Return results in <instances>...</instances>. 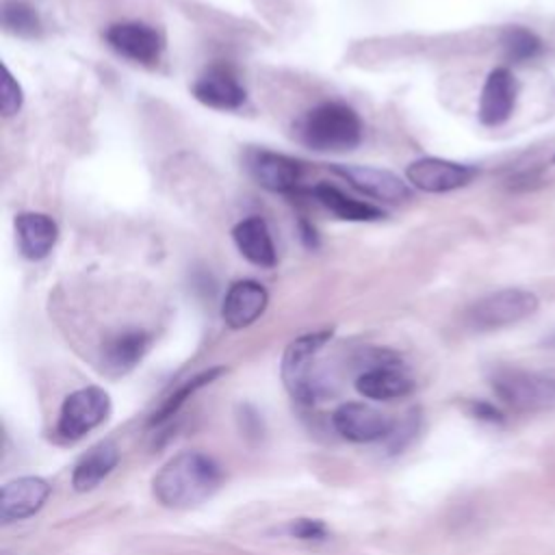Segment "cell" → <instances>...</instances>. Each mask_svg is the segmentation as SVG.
<instances>
[{
	"instance_id": "obj_1",
	"label": "cell",
	"mask_w": 555,
	"mask_h": 555,
	"mask_svg": "<svg viewBox=\"0 0 555 555\" xmlns=\"http://www.w3.org/2000/svg\"><path fill=\"white\" fill-rule=\"evenodd\" d=\"M219 483L221 468L212 457L199 451H182L154 475L152 490L165 507L184 509L210 499Z\"/></svg>"
},
{
	"instance_id": "obj_2",
	"label": "cell",
	"mask_w": 555,
	"mask_h": 555,
	"mask_svg": "<svg viewBox=\"0 0 555 555\" xmlns=\"http://www.w3.org/2000/svg\"><path fill=\"white\" fill-rule=\"evenodd\" d=\"M299 139L317 152H347L362 139L358 113L343 102H323L299 121Z\"/></svg>"
},
{
	"instance_id": "obj_3",
	"label": "cell",
	"mask_w": 555,
	"mask_h": 555,
	"mask_svg": "<svg viewBox=\"0 0 555 555\" xmlns=\"http://www.w3.org/2000/svg\"><path fill=\"white\" fill-rule=\"evenodd\" d=\"M496 397L518 412L555 410V369L525 371V369H496L490 377Z\"/></svg>"
},
{
	"instance_id": "obj_4",
	"label": "cell",
	"mask_w": 555,
	"mask_h": 555,
	"mask_svg": "<svg viewBox=\"0 0 555 555\" xmlns=\"http://www.w3.org/2000/svg\"><path fill=\"white\" fill-rule=\"evenodd\" d=\"M332 338V332H310L288 343L282 356V379L291 397L299 403H314L323 395V382L317 373V356Z\"/></svg>"
},
{
	"instance_id": "obj_5",
	"label": "cell",
	"mask_w": 555,
	"mask_h": 555,
	"mask_svg": "<svg viewBox=\"0 0 555 555\" xmlns=\"http://www.w3.org/2000/svg\"><path fill=\"white\" fill-rule=\"evenodd\" d=\"M538 310V297L525 288H501L473 301L464 321L475 332H490L514 325Z\"/></svg>"
},
{
	"instance_id": "obj_6",
	"label": "cell",
	"mask_w": 555,
	"mask_h": 555,
	"mask_svg": "<svg viewBox=\"0 0 555 555\" xmlns=\"http://www.w3.org/2000/svg\"><path fill=\"white\" fill-rule=\"evenodd\" d=\"M111 412L108 395L98 386H87L72 392L59 412L56 431L65 440H78L95 429Z\"/></svg>"
},
{
	"instance_id": "obj_7",
	"label": "cell",
	"mask_w": 555,
	"mask_h": 555,
	"mask_svg": "<svg viewBox=\"0 0 555 555\" xmlns=\"http://www.w3.org/2000/svg\"><path fill=\"white\" fill-rule=\"evenodd\" d=\"M477 169L464 163L423 156L408 165V182L425 193H447L466 186L475 178Z\"/></svg>"
},
{
	"instance_id": "obj_8",
	"label": "cell",
	"mask_w": 555,
	"mask_h": 555,
	"mask_svg": "<svg viewBox=\"0 0 555 555\" xmlns=\"http://www.w3.org/2000/svg\"><path fill=\"white\" fill-rule=\"evenodd\" d=\"M332 425L343 438H347L351 442L382 440L395 427V423L388 414H384L382 410H377L373 405L358 403V401L338 405L332 414Z\"/></svg>"
},
{
	"instance_id": "obj_9",
	"label": "cell",
	"mask_w": 555,
	"mask_h": 555,
	"mask_svg": "<svg viewBox=\"0 0 555 555\" xmlns=\"http://www.w3.org/2000/svg\"><path fill=\"white\" fill-rule=\"evenodd\" d=\"M193 95L197 102L217 111H236L247 98L236 72L221 63L204 69V74L193 82Z\"/></svg>"
},
{
	"instance_id": "obj_10",
	"label": "cell",
	"mask_w": 555,
	"mask_h": 555,
	"mask_svg": "<svg viewBox=\"0 0 555 555\" xmlns=\"http://www.w3.org/2000/svg\"><path fill=\"white\" fill-rule=\"evenodd\" d=\"M106 41L108 46L130 59V61H137V63H143V65H150L154 61H158L160 52H163V39L160 35L143 24V22H119V24H113L108 30H106Z\"/></svg>"
},
{
	"instance_id": "obj_11",
	"label": "cell",
	"mask_w": 555,
	"mask_h": 555,
	"mask_svg": "<svg viewBox=\"0 0 555 555\" xmlns=\"http://www.w3.org/2000/svg\"><path fill=\"white\" fill-rule=\"evenodd\" d=\"M50 496V483L41 477H17L0 490V518L4 525L37 514Z\"/></svg>"
},
{
	"instance_id": "obj_12",
	"label": "cell",
	"mask_w": 555,
	"mask_h": 555,
	"mask_svg": "<svg viewBox=\"0 0 555 555\" xmlns=\"http://www.w3.org/2000/svg\"><path fill=\"white\" fill-rule=\"evenodd\" d=\"M247 169L260 186L273 193H291L301 180V165L295 158L269 150L249 152Z\"/></svg>"
},
{
	"instance_id": "obj_13",
	"label": "cell",
	"mask_w": 555,
	"mask_h": 555,
	"mask_svg": "<svg viewBox=\"0 0 555 555\" xmlns=\"http://www.w3.org/2000/svg\"><path fill=\"white\" fill-rule=\"evenodd\" d=\"M518 82L507 67H496L488 74L479 95V121L483 126H501L509 119L516 106Z\"/></svg>"
},
{
	"instance_id": "obj_14",
	"label": "cell",
	"mask_w": 555,
	"mask_h": 555,
	"mask_svg": "<svg viewBox=\"0 0 555 555\" xmlns=\"http://www.w3.org/2000/svg\"><path fill=\"white\" fill-rule=\"evenodd\" d=\"M356 388L362 397H369L375 401H390V399L410 395L414 388V382L403 369H399L395 358H384L375 362V366L358 375Z\"/></svg>"
},
{
	"instance_id": "obj_15",
	"label": "cell",
	"mask_w": 555,
	"mask_h": 555,
	"mask_svg": "<svg viewBox=\"0 0 555 555\" xmlns=\"http://www.w3.org/2000/svg\"><path fill=\"white\" fill-rule=\"evenodd\" d=\"M269 295L264 286L256 280L234 282L221 304V317L232 330H243L251 325L267 308Z\"/></svg>"
},
{
	"instance_id": "obj_16",
	"label": "cell",
	"mask_w": 555,
	"mask_h": 555,
	"mask_svg": "<svg viewBox=\"0 0 555 555\" xmlns=\"http://www.w3.org/2000/svg\"><path fill=\"white\" fill-rule=\"evenodd\" d=\"M334 171L349 180L358 191L382 199V202H403L410 197V186L392 171L366 165H336Z\"/></svg>"
},
{
	"instance_id": "obj_17",
	"label": "cell",
	"mask_w": 555,
	"mask_h": 555,
	"mask_svg": "<svg viewBox=\"0 0 555 555\" xmlns=\"http://www.w3.org/2000/svg\"><path fill=\"white\" fill-rule=\"evenodd\" d=\"M17 245L24 258L41 260L46 258L59 238L56 221L43 212H20L15 217Z\"/></svg>"
},
{
	"instance_id": "obj_18",
	"label": "cell",
	"mask_w": 555,
	"mask_h": 555,
	"mask_svg": "<svg viewBox=\"0 0 555 555\" xmlns=\"http://www.w3.org/2000/svg\"><path fill=\"white\" fill-rule=\"evenodd\" d=\"M232 238L236 249L245 260H249L256 267L271 269L278 262V251L271 238V232L260 217H247L238 221L232 230Z\"/></svg>"
},
{
	"instance_id": "obj_19",
	"label": "cell",
	"mask_w": 555,
	"mask_h": 555,
	"mask_svg": "<svg viewBox=\"0 0 555 555\" xmlns=\"http://www.w3.org/2000/svg\"><path fill=\"white\" fill-rule=\"evenodd\" d=\"M117 462H119L117 444L111 442V440L98 442L76 464L74 475H72V486L78 492L93 490L117 466Z\"/></svg>"
},
{
	"instance_id": "obj_20",
	"label": "cell",
	"mask_w": 555,
	"mask_h": 555,
	"mask_svg": "<svg viewBox=\"0 0 555 555\" xmlns=\"http://www.w3.org/2000/svg\"><path fill=\"white\" fill-rule=\"evenodd\" d=\"M312 193L338 219H345V221H377V219L384 217V210H379L377 206L353 199V197H349L347 193H343L340 189H336L327 182L317 184L312 189Z\"/></svg>"
},
{
	"instance_id": "obj_21",
	"label": "cell",
	"mask_w": 555,
	"mask_h": 555,
	"mask_svg": "<svg viewBox=\"0 0 555 555\" xmlns=\"http://www.w3.org/2000/svg\"><path fill=\"white\" fill-rule=\"evenodd\" d=\"M150 347V334L143 330H128L115 336L104 347V366L113 373H126L141 362Z\"/></svg>"
},
{
	"instance_id": "obj_22",
	"label": "cell",
	"mask_w": 555,
	"mask_h": 555,
	"mask_svg": "<svg viewBox=\"0 0 555 555\" xmlns=\"http://www.w3.org/2000/svg\"><path fill=\"white\" fill-rule=\"evenodd\" d=\"M2 26L7 33L24 39H35L41 35V20L26 2H7L2 9Z\"/></svg>"
},
{
	"instance_id": "obj_23",
	"label": "cell",
	"mask_w": 555,
	"mask_h": 555,
	"mask_svg": "<svg viewBox=\"0 0 555 555\" xmlns=\"http://www.w3.org/2000/svg\"><path fill=\"white\" fill-rule=\"evenodd\" d=\"M501 46H503L505 59L512 61V63L531 61L542 50V41L535 37V33H531L522 26L505 28L503 35H501Z\"/></svg>"
},
{
	"instance_id": "obj_24",
	"label": "cell",
	"mask_w": 555,
	"mask_h": 555,
	"mask_svg": "<svg viewBox=\"0 0 555 555\" xmlns=\"http://www.w3.org/2000/svg\"><path fill=\"white\" fill-rule=\"evenodd\" d=\"M221 373H223V369H221V366H215V369H208V371H204V373L195 375L193 379H189L184 386H180L173 395H169V397L165 399V403L158 408V412H154L152 423H160V421L171 418V416L182 408V403H184V401H186L195 390H199L202 386L210 384V382H212V379H217Z\"/></svg>"
},
{
	"instance_id": "obj_25",
	"label": "cell",
	"mask_w": 555,
	"mask_h": 555,
	"mask_svg": "<svg viewBox=\"0 0 555 555\" xmlns=\"http://www.w3.org/2000/svg\"><path fill=\"white\" fill-rule=\"evenodd\" d=\"M0 108L4 117L15 115L22 104H24V91L20 87V82L13 78V74L9 72V67H2V89H0Z\"/></svg>"
},
{
	"instance_id": "obj_26",
	"label": "cell",
	"mask_w": 555,
	"mask_h": 555,
	"mask_svg": "<svg viewBox=\"0 0 555 555\" xmlns=\"http://www.w3.org/2000/svg\"><path fill=\"white\" fill-rule=\"evenodd\" d=\"M286 531L291 538H297V540H325V535H327V527L314 518L291 520Z\"/></svg>"
},
{
	"instance_id": "obj_27",
	"label": "cell",
	"mask_w": 555,
	"mask_h": 555,
	"mask_svg": "<svg viewBox=\"0 0 555 555\" xmlns=\"http://www.w3.org/2000/svg\"><path fill=\"white\" fill-rule=\"evenodd\" d=\"M470 414L475 418L488 421V423H501L503 421V414L492 403H486V401H473L470 403Z\"/></svg>"
},
{
	"instance_id": "obj_28",
	"label": "cell",
	"mask_w": 555,
	"mask_h": 555,
	"mask_svg": "<svg viewBox=\"0 0 555 555\" xmlns=\"http://www.w3.org/2000/svg\"><path fill=\"white\" fill-rule=\"evenodd\" d=\"M299 230H301V241H304V245H306V247H310V249H314V247L319 245V238H317L314 228H312L310 223L301 221V223H299Z\"/></svg>"
},
{
	"instance_id": "obj_29",
	"label": "cell",
	"mask_w": 555,
	"mask_h": 555,
	"mask_svg": "<svg viewBox=\"0 0 555 555\" xmlns=\"http://www.w3.org/2000/svg\"><path fill=\"white\" fill-rule=\"evenodd\" d=\"M546 343H548V345H555V336H551Z\"/></svg>"
}]
</instances>
